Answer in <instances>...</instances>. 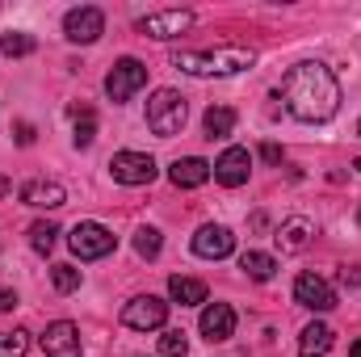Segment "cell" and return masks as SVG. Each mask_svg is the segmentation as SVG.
Returning <instances> with one entry per match:
<instances>
[{
    "instance_id": "1",
    "label": "cell",
    "mask_w": 361,
    "mask_h": 357,
    "mask_svg": "<svg viewBox=\"0 0 361 357\" xmlns=\"http://www.w3.org/2000/svg\"><path fill=\"white\" fill-rule=\"evenodd\" d=\"M281 101L298 122H328L341 109V85L328 63L307 59L281 76Z\"/></svg>"
},
{
    "instance_id": "2",
    "label": "cell",
    "mask_w": 361,
    "mask_h": 357,
    "mask_svg": "<svg viewBox=\"0 0 361 357\" xmlns=\"http://www.w3.org/2000/svg\"><path fill=\"white\" fill-rule=\"evenodd\" d=\"M257 63V51L248 47H219V51H177L173 55V68L189 72V76H202V80H223V76H240Z\"/></svg>"
},
{
    "instance_id": "3",
    "label": "cell",
    "mask_w": 361,
    "mask_h": 357,
    "mask_svg": "<svg viewBox=\"0 0 361 357\" xmlns=\"http://www.w3.org/2000/svg\"><path fill=\"white\" fill-rule=\"evenodd\" d=\"M185 118H189V105H185V97H180L177 89H156L152 92V101H147V126H152L160 139L180 135Z\"/></svg>"
},
{
    "instance_id": "4",
    "label": "cell",
    "mask_w": 361,
    "mask_h": 357,
    "mask_svg": "<svg viewBox=\"0 0 361 357\" xmlns=\"http://www.w3.org/2000/svg\"><path fill=\"white\" fill-rule=\"evenodd\" d=\"M68 244H72V253H76L80 261H101V257L114 253L118 240H114V231L101 227V223H76L72 236H68Z\"/></svg>"
},
{
    "instance_id": "5",
    "label": "cell",
    "mask_w": 361,
    "mask_h": 357,
    "mask_svg": "<svg viewBox=\"0 0 361 357\" xmlns=\"http://www.w3.org/2000/svg\"><path fill=\"white\" fill-rule=\"evenodd\" d=\"M147 85V63H139V59H118L114 68H109V76H105V92H109V101H130L135 92Z\"/></svg>"
},
{
    "instance_id": "6",
    "label": "cell",
    "mask_w": 361,
    "mask_h": 357,
    "mask_svg": "<svg viewBox=\"0 0 361 357\" xmlns=\"http://www.w3.org/2000/svg\"><path fill=\"white\" fill-rule=\"evenodd\" d=\"M164 320H169V303L156 298V294H139V298H130V303L122 307V324L135 328V332L164 328Z\"/></svg>"
},
{
    "instance_id": "7",
    "label": "cell",
    "mask_w": 361,
    "mask_h": 357,
    "mask_svg": "<svg viewBox=\"0 0 361 357\" xmlns=\"http://www.w3.org/2000/svg\"><path fill=\"white\" fill-rule=\"evenodd\" d=\"M139 34H147V38H180L185 30H193V13L189 8H164V13H147V17H139V25H135Z\"/></svg>"
},
{
    "instance_id": "8",
    "label": "cell",
    "mask_w": 361,
    "mask_h": 357,
    "mask_svg": "<svg viewBox=\"0 0 361 357\" xmlns=\"http://www.w3.org/2000/svg\"><path fill=\"white\" fill-rule=\"evenodd\" d=\"M109 173L118 185H152L156 181V160L147 152H118L109 160Z\"/></svg>"
},
{
    "instance_id": "9",
    "label": "cell",
    "mask_w": 361,
    "mask_h": 357,
    "mask_svg": "<svg viewBox=\"0 0 361 357\" xmlns=\"http://www.w3.org/2000/svg\"><path fill=\"white\" fill-rule=\"evenodd\" d=\"M63 34H68V42L89 47V42H97V38L105 34V13H101V8H92V4L72 8V13L63 17Z\"/></svg>"
},
{
    "instance_id": "10",
    "label": "cell",
    "mask_w": 361,
    "mask_h": 357,
    "mask_svg": "<svg viewBox=\"0 0 361 357\" xmlns=\"http://www.w3.org/2000/svg\"><path fill=\"white\" fill-rule=\"evenodd\" d=\"M252 173V156L244 152V147H227L214 164H210V177L219 181V185H227V189H240L244 181Z\"/></svg>"
},
{
    "instance_id": "11",
    "label": "cell",
    "mask_w": 361,
    "mask_h": 357,
    "mask_svg": "<svg viewBox=\"0 0 361 357\" xmlns=\"http://www.w3.org/2000/svg\"><path fill=\"white\" fill-rule=\"evenodd\" d=\"M294 298H298L307 311H332V307H336V290H332L319 273H298Z\"/></svg>"
},
{
    "instance_id": "12",
    "label": "cell",
    "mask_w": 361,
    "mask_h": 357,
    "mask_svg": "<svg viewBox=\"0 0 361 357\" xmlns=\"http://www.w3.org/2000/svg\"><path fill=\"white\" fill-rule=\"evenodd\" d=\"M193 253L206 257V261H223V257L235 253V236H231L227 227H219V223H206V227H197V236H193Z\"/></svg>"
},
{
    "instance_id": "13",
    "label": "cell",
    "mask_w": 361,
    "mask_h": 357,
    "mask_svg": "<svg viewBox=\"0 0 361 357\" xmlns=\"http://www.w3.org/2000/svg\"><path fill=\"white\" fill-rule=\"evenodd\" d=\"M42 353L47 357H80V328L68 324V320L47 324V332H42Z\"/></svg>"
},
{
    "instance_id": "14",
    "label": "cell",
    "mask_w": 361,
    "mask_h": 357,
    "mask_svg": "<svg viewBox=\"0 0 361 357\" xmlns=\"http://www.w3.org/2000/svg\"><path fill=\"white\" fill-rule=\"evenodd\" d=\"M21 202L34 210H59L68 202V189L59 181H25L21 185Z\"/></svg>"
},
{
    "instance_id": "15",
    "label": "cell",
    "mask_w": 361,
    "mask_h": 357,
    "mask_svg": "<svg viewBox=\"0 0 361 357\" xmlns=\"http://www.w3.org/2000/svg\"><path fill=\"white\" fill-rule=\"evenodd\" d=\"M235 332V311L227 307V303H210L206 311H202V337L210 341V345H219V341H227Z\"/></svg>"
},
{
    "instance_id": "16",
    "label": "cell",
    "mask_w": 361,
    "mask_h": 357,
    "mask_svg": "<svg viewBox=\"0 0 361 357\" xmlns=\"http://www.w3.org/2000/svg\"><path fill=\"white\" fill-rule=\"evenodd\" d=\"M311 236H315V223L311 219H302V214H294V219H286L281 227H277V248L281 253H302L307 244H311Z\"/></svg>"
},
{
    "instance_id": "17",
    "label": "cell",
    "mask_w": 361,
    "mask_h": 357,
    "mask_svg": "<svg viewBox=\"0 0 361 357\" xmlns=\"http://www.w3.org/2000/svg\"><path fill=\"white\" fill-rule=\"evenodd\" d=\"M332 341H336V332L328 324H307L298 337V357H328Z\"/></svg>"
},
{
    "instance_id": "18",
    "label": "cell",
    "mask_w": 361,
    "mask_h": 357,
    "mask_svg": "<svg viewBox=\"0 0 361 357\" xmlns=\"http://www.w3.org/2000/svg\"><path fill=\"white\" fill-rule=\"evenodd\" d=\"M169 177L177 189H197V185H206L210 181V164L206 160H197V156H189V160H177L173 169H169Z\"/></svg>"
},
{
    "instance_id": "19",
    "label": "cell",
    "mask_w": 361,
    "mask_h": 357,
    "mask_svg": "<svg viewBox=\"0 0 361 357\" xmlns=\"http://www.w3.org/2000/svg\"><path fill=\"white\" fill-rule=\"evenodd\" d=\"M169 294H173V303H180V307H197V303H206V282L173 273L169 277Z\"/></svg>"
},
{
    "instance_id": "20",
    "label": "cell",
    "mask_w": 361,
    "mask_h": 357,
    "mask_svg": "<svg viewBox=\"0 0 361 357\" xmlns=\"http://www.w3.org/2000/svg\"><path fill=\"white\" fill-rule=\"evenodd\" d=\"M202 126H206V139H227L235 131V109L231 105H210L206 118H202Z\"/></svg>"
},
{
    "instance_id": "21",
    "label": "cell",
    "mask_w": 361,
    "mask_h": 357,
    "mask_svg": "<svg viewBox=\"0 0 361 357\" xmlns=\"http://www.w3.org/2000/svg\"><path fill=\"white\" fill-rule=\"evenodd\" d=\"M240 269H244L252 282H269L273 273H277V261H273L269 253H244V257H240Z\"/></svg>"
},
{
    "instance_id": "22",
    "label": "cell",
    "mask_w": 361,
    "mask_h": 357,
    "mask_svg": "<svg viewBox=\"0 0 361 357\" xmlns=\"http://www.w3.org/2000/svg\"><path fill=\"white\" fill-rule=\"evenodd\" d=\"M34 51V38L30 34H21V30H8V34H0V55H8V59H21V55H30Z\"/></svg>"
},
{
    "instance_id": "23",
    "label": "cell",
    "mask_w": 361,
    "mask_h": 357,
    "mask_svg": "<svg viewBox=\"0 0 361 357\" xmlns=\"http://www.w3.org/2000/svg\"><path fill=\"white\" fill-rule=\"evenodd\" d=\"M25 349H30V332L25 328L0 332V357H25Z\"/></svg>"
},
{
    "instance_id": "24",
    "label": "cell",
    "mask_w": 361,
    "mask_h": 357,
    "mask_svg": "<svg viewBox=\"0 0 361 357\" xmlns=\"http://www.w3.org/2000/svg\"><path fill=\"white\" fill-rule=\"evenodd\" d=\"M55 240H59V227H55V223H34V227H30V244H34V253H51Z\"/></svg>"
},
{
    "instance_id": "25",
    "label": "cell",
    "mask_w": 361,
    "mask_h": 357,
    "mask_svg": "<svg viewBox=\"0 0 361 357\" xmlns=\"http://www.w3.org/2000/svg\"><path fill=\"white\" fill-rule=\"evenodd\" d=\"M135 253H139L143 261H156V257H160V231H156V227L135 231Z\"/></svg>"
},
{
    "instance_id": "26",
    "label": "cell",
    "mask_w": 361,
    "mask_h": 357,
    "mask_svg": "<svg viewBox=\"0 0 361 357\" xmlns=\"http://www.w3.org/2000/svg\"><path fill=\"white\" fill-rule=\"evenodd\" d=\"M51 282H55V290H59V294H72V290H80V269L55 265V269H51Z\"/></svg>"
},
{
    "instance_id": "27",
    "label": "cell",
    "mask_w": 361,
    "mask_h": 357,
    "mask_svg": "<svg viewBox=\"0 0 361 357\" xmlns=\"http://www.w3.org/2000/svg\"><path fill=\"white\" fill-rule=\"evenodd\" d=\"M185 349H189L185 332H180V328H164V337H160V357H185Z\"/></svg>"
},
{
    "instance_id": "28",
    "label": "cell",
    "mask_w": 361,
    "mask_h": 357,
    "mask_svg": "<svg viewBox=\"0 0 361 357\" xmlns=\"http://www.w3.org/2000/svg\"><path fill=\"white\" fill-rule=\"evenodd\" d=\"M76 118H80V122H76V135H72V139H76V147H89L92 139H97V118H92V109L76 114Z\"/></svg>"
},
{
    "instance_id": "29",
    "label": "cell",
    "mask_w": 361,
    "mask_h": 357,
    "mask_svg": "<svg viewBox=\"0 0 361 357\" xmlns=\"http://www.w3.org/2000/svg\"><path fill=\"white\" fill-rule=\"evenodd\" d=\"M13 139H17L21 147H30V143H34V126H30V122H17V126H13Z\"/></svg>"
},
{
    "instance_id": "30",
    "label": "cell",
    "mask_w": 361,
    "mask_h": 357,
    "mask_svg": "<svg viewBox=\"0 0 361 357\" xmlns=\"http://www.w3.org/2000/svg\"><path fill=\"white\" fill-rule=\"evenodd\" d=\"M341 282H345L349 290H357V286H361V269L357 265H345V269H341Z\"/></svg>"
},
{
    "instance_id": "31",
    "label": "cell",
    "mask_w": 361,
    "mask_h": 357,
    "mask_svg": "<svg viewBox=\"0 0 361 357\" xmlns=\"http://www.w3.org/2000/svg\"><path fill=\"white\" fill-rule=\"evenodd\" d=\"M261 156H265L269 164H281V147H277V143H265V147H261Z\"/></svg>"
},
{
    "instance_id": "32",
    "label": "cell",
    "mask_w": 361,
    "mask_h": 357,
    "mask_svg": "<svg viewBox=\"0 0 361 357\" xmlns=\"http://www.w3.org/2000/svg\"><path fill=\"white\" fill-rule=\"evenodd\" d=\"M17 307V294L13 290H0V311H13Z\"/></svg>"
},
{
    "instance_id": "33",
    "label": "cell",
    "mask_w": 361,
    "mask_h": 357,
    "mask_svg": "<svg viewBox=\"0 0 361 357\" xmlns=\"http://www.w3.org/2000/svg\"><path fill=\"white\" fill-rule=\"evenodd\" d=\"M349 357H361V341H353V345H349Z\"/></svg>"
},
{
    "instance_id": "34",
    "label": "cell",
    "mask_w": 361,
    "mask_h": 357,
    "mask_svg": "<svg viewBox=\"0 0 361 357\" xmlns=\"http://www.w3.org/2000/svg\"><path fill=\"white\" fill-rule=\"evenodd\" d=\"M8 189H13V185H8V177H0V198H4V193H8Z\"/></svg>"
},
{
    "instance_id": "35",
    "label": "cell",
    "mask_w": 361,
    "mask_h": 357,
    "mask_svg": "<svg viewBox=\"0 0 361 357\" xmlns=\"http://www.w3.org/2000/svg\"><path fill=\"white\" fill-rule=\"evenodd\" d=\"M353 169H361V160H357V164H353Z\"/></svg>"
},
{
    "instance_id": "36",
    "label": "cell",
    "mask_w": 361,
    "mask_h": 357,
    "mask_svg": "<svg viewBox=\"0 0 361 357\" xmlns=\"http://www.w3.org/2000/svg\"><path fill=\"white\" fill-rule=\"evenodd\" d=\"M357 223H361V210H357Z\"/></svg>"
},
{
    "instance_id": "37",
    "label": "cell",
    "mask_w": 361,
    "mask_h": 357,
    "mask_svg": "<svg viewBox=\"0 0 361 357\" xmlns=\"http://www.w3.org/2000/svg\"><path fill=\"white\" fill-rule=\"evenodd\" d=\"M357 135H361V122H357Z\"/></svg>"
}]
</instances>
